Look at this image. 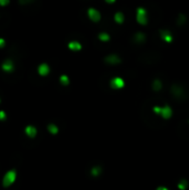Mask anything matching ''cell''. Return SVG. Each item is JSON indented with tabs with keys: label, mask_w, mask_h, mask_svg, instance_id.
Wrapping results in <instances>:
<instances>
[{
	"label": "cell",
	"mask_w": 189,
	"mask_h": 190,
	"mask_svg": "<svg viewBox=\"0 0 189 190\" xmlns=\"http://www.w3.org/2000/svg\"><path fill=\"white\" fill-rule=\"evenodd\" d=\"M68 48H69L70 50H73V51H80L82 46L80 42H78V41H70L69 44H68Z\"/></svg>",
	"instance_id": "obj_9"
},
{
	"label": "cell",
	"mask_w": 189,
	"mask_h": 190,
	"mask_svg": "<svg viewBox=\"0 0 189 190\" xmlns=\"http://www.w3.org/2000/svg\"><path fill=\"white\" fill-rule=\"evenodd\" d=\"M6 114H5V111H0V120H5L6 119Z\"/></svg>",
	"instance_id": "obj_20"
},
{
	"label": "cell",
	"mask_w": 189,
	"mask_h": 190,
	"mask_svg": "<svg viewBox=\"0 0 189 190\" xmlns=\"http://www.w3.org/2000/svg\"><path fill=\"white\" fill-rule=\"evenodd\" d=\"M9 3V0H0V6H7Z\"/></svg>",
	"instance_id": "obj_21"
},
{
	"label": "cell",
	"mask_w": 189,
	"mask_h": 190,
	"mask_svg": "<svg viewBox=\"0 0 189 190\" xmlns=\"http://www.w3.org/2000/svg\"><path fill=\"white\" fill-rule=\"evenodd\" d=\"M178 188L180 190H186L187 188H188V181H187V180H181V181H179Z\"/></svg>",
	"instance_id": "obj_19"
},
{
	"label": "cell",
	"mask_w": 189,
	"mask_h": 190,
	"mask_svg": "<svg viewBox=\"0 0 189 190\" xmlns=\"http://www.w3.org/2000/svg\"><path fill=\"white\" fill-rule=\"evenodd\" d=\"M88 17H89V19H90L93 22H98V21H100V19H101L100 12L95 8L88 9Z\"/></svg>",
	"instance_id": "obj_5"
},
{
	"label": "cell",
	"mask_w": 189,
	"mask_h": 190,
	"mask_svg": "<svg viewBox=\"0 0 189 190\" xmlns=\"http://www.w3.org/2000/svg\"><path fill=\"white\" fill-rule=\"evenodd\" d=\"M136 21L139 25H147L148 22V17H147V11L143 7H138L136 10Z\"/></svg>",
	"instance_id": "obj_2"
},
{
	"label": "cell",
	"mask_w": 189,
	"mask_h": 190,
	"mask_svg": "<svg viewBox=\"0 0 189 190\" xmlns=\"http://www.w3.org/2000/svg\"><path fill=\"white\" fill-rule=\"evenodd\" d=\"M5 45H6V41H5V39L0 38V48H2Z\"/></svg>",
	"instance_id": "obj_22"
},
{
	"label": "cell",
	"mask_w": 189,
	"mask_h": 190,
	"mask_svg": "<svg viewBox=\"0 0 189 190\" xmlns=\"http://www.w3.org/2000/svg\"><path fill=\"white\" fill-rule=\"evenodd\" d=\"M101 171H102L101 167L96 166V167H93V168H91L90 173L93 176V177H97V176H99V175H100V173H101Z\"/></svg>",
	"instance_id": "obj_15"
},
{
	"label": "cell",
	"mask_w": 189,
	"mask_h": 190,
	"mask_svg": "<svg viewBox=\"0 0 189 190\" xmlns=\"http://www.w3.org/2000/svg\"><path fill=\"white\" fill-rule=\"evenodd\" d=\"M48 130H49L50 134H53V135H57L59 131L58 127L56 126V125H53V123H50L49 126H48Z\"/></svg>",
	"instance_id": "obj_16"
},
{
	"label": "cell",
	"mask_w": 189,
	"mask_h": 190,
	"mask_svg": "<svg viewBox=\"0 0 189 190\" xmlns=\"http://www.w3.org/2000/svg\"><path fill=\"white\" fill-rule=\"evenodd\" d=\"M16 177H17V173H16L15 170H10L3 177V187H9L10 184H12L15 182Z\"/></svg>",
	"instance_id": "obj_3"
},
{
	"label": "cell",
	"mask_w": 189,
	"mask_h": 190,
	"mask_svg": "<svg viewBox=\"0 0 189 190\" xmlns=\"http://www.w3.org/2000/svg\"><path fill=\"white\" fill-rule=\"evenodd\" d=\"M110 87L112 89H116V90L121 89V88L125 87V80L120 77H115L110 80Z\"/></svg>",
	"instance_id": "obj_4"
},
{
	"label": "cell",
	"mask_w": 189,
	"mask_h": 190,
	"mask_svg": "<svg viewBox=\"0 0 189 190\" xmlns=\"http://www.w3.org/2000/svg\"><path fill=\"white\" fill-rule=\"evenodd\" d=\"M60 83L64 86H68L70 83V80H69V77L67 75H61L60 77Z\"/></svg>",
	"instance_id": "obj_17"
},
{
	"label": "cell",
	"mask_w": 189,
	"mask_h": 190,
	"mask_svg": "<svg viewBox=\"0 0 189 190\" xmlns=\"http://www.w3.org/2000/svg\"><path fill=\"white\" fill-rule=\"evenodd\" d=\"M49 71H50V68L47 64H40L39 68H38V72H39L40 76H47V75L49 73Z\"/></svg>",
	"instance_id": "obj_8"
},
{
	"label": "cell",
	"mask_w": 189,
	"mask_h": 190,
	"mask_svg": "<svg viewBox=\"0 0 189 190\" xmlns=\"http://www.w3.org/2000/svg\"><path fill=\"white\" fill-rule=\"evenodd\" d=\"M2 69L5 71H8V72H10V71L14 70V64H12L11 60H6V61L3 62Z\"/></svg>",
	"instance_id": "obj_11"
},
{
	"label": "cell",
	"mask_w": 189,
	"mask_h": 190,
	"mask_svg": "<svg viewBox=\"0 0 189 190\" xmlns=\"http://www.w3.org/2000/svg\"><path fill=\"white\" fill-rule=\"evenodd\" d=\"M105 61L107 62V64H118L121 62V59H120V57H118L117 55H109L107 56L105 58Z\"/></svg>",
	"instance_id": "obj_6"
},
{
	"label": "cell",
	"mask_w": 189,
	"mask_h": 190,
	"mask_svg": "<svg viewBox=\"0 0 189 190\" xmlns=\"http://www.w3.org/2000/svg\"><path fill=\"white\" fill-rule=\"evenodd\" d=\"M21 1H23V2H28V1H30V0H21Z\"/></svg>",
	"instance_id": "obj_24"
},
{
	"label": "cell",
	"mask_w": 189,
	"mask_h": 190,
	"mask_svg": "<svg viewBox=\"0 0 189 190\" xmlns=\"http://www.w3.org/2000/svg\"><path fill=\"white\" fill-rule=\"evenodd\" d=\"M161 88H163V82L160 79H155L152 81V89L155 91H159Z\"/></svg>",
	"instance_id": "obj_13"
},
{
	"label": "cell",
	"mask_w": 189,
	"mask_h": 190,
	"mask_svg": "<svg viewBox=\"0 0 189 190\" xmlns=\"http://www.w3.org/2000/svg\"><path fill=\"white\" fill-rule=\"evenodd\" d=\"M98 38L100 41H104V42H107V41L110 40V36L108 35L107 32H100L98 36Z\"/></svg>",
	"instance_id": "obj_14"
},
{
	"label": "cell",
	"mask_w": 189,
	"mask_h": 190,
	"mask_svg": "<svg viewBox=\"0 0 189 190\" xmlns=\"http://www.w3.org/2000/svg\"><path fill=\"white\" fill-rule=\"evenodd\" d=\"M152 111H154L155 114H159L160 117L165 120L170 119L172 116V109L170 108V106H168V105H165V106H163V107H160V106H154V107H152Z\"/></svg>",
	"instance_id": "obj_1"
},
{
	"label": "cell",
	"mask_w": 189,
	"mask_h": 190,
	"mask_svg": "<svg viewBox=\"0 0 189 190\" xmlns=\"http://www.w3.org/2000/svg\"><path fill=\"white\" fill-rule=\"evenodd\" d=\"M115 1H116V0H105L106 3H110V5H111V3L115 2Z\"/></svg>",
	"instance_id": "obj_23"
},
{
	"label": "cell",
	"mask_w": 189,
	"mask_h": 190,
	"mask_svg": "<svg viewBox=\"0 0 189 190\" xmlns=\"http://www.w3.org/2000/svg\"><path fill=\"white\" fill-rule=\"evenodd\" d=\"M160 38L163 39L165 42H168V44H170L172 41V35L171 32L169 31V30H161L160 31Z\"/></svg>",
	"instance_id": "obj_7"
},
{
	"label": "cell",
	"mask_w": 189,
	"mask_h": 190,
	"mask_svg": "<svg viewBox=\"0 0 189 190\" xmlns=\"http://www.w3.org/2000/svg\"><path fill=\"white\" fill-rule=\"evenodd\" d=\"M25 131H26L27 136H28V137H30V138H35L36 135H37V129H36L33 126L26 127V130H25Z\"/></svg>",
	"instance_id": "obj_10"
},
{
	"label": "cell",
	"mask_w": 189,
	"mask_h": 190,
	"mask_svg": "<svg viewBox=\"0 0 189 190\" xmlns=\"http://www.w3.org/2000/svg\"><path fill=\"white\" fill-rule=\"evenodd\" d=\"M115 21H116L117 24H124V21H125V15L122 14V12H116L115 14Z\"/></svg>",
	"instance_id": "obj_12"
},
{
	"label": "cell",
	"mask_w": 189,
	"mask_h": 190,
	"mask_svg": "<svg viewBox=\"0 0 189 190\" xmlns=\"http://www.w3.org/2000/svg\"><path fill=\"white\" fill-rule=\"evenodd\" d=\"M145 38H146V36L144 35L143 32H138V33L135 36V39H136L137 42H143V41H145Z\"/></svg>",
	"instance_id": "obj_18"
}]
</instances>
